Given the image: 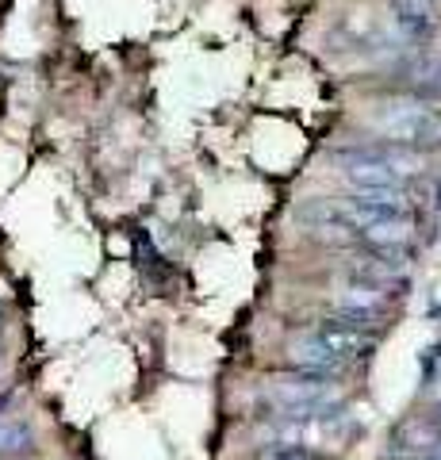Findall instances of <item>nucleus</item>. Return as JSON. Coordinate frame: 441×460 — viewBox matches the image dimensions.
<instances>
[{
    "instance_id": "obj_2",
    "label": "nucleus",
    "mask_w": 441,
    "mask_h": 460,
    "mask_svg": "<svg viewBox=\"0 0 441 460\" xmlns=\"http://www.w3.org/2000/svg\"><path fill=\"white\" fill-rule=\"evenodd\" d=\"M295 365L307 368V372H315V376H326V372H338L346 361H338V357L326 349L319 338H307V341L295 345Z\"/></svg>"
},
{
    "instance_id": "obj_5",
    "label": "nucleus",
    "mask_w": 441,
    "mask_h": 460,
    "mask_svg": "<svg viewBox=\"0 0 441 460\" xmlns=\"http://www.w3.org/2000/svg\"><path fill=\"white\" fill-rule=\"evenodd\" d=\"M415 81H422V84H437L441 89V58H422V62H415Z\"/></svg>"
},
{
    "instance_id": "obj_6",
    "label": "nucleus",
    "mask_w": 441,
    "mask_h": 460,
    "mask_svg": "<svg viewBox=\"0 0 441 460\" xmlns=\"http://www.w3.org/2000/svg\"><path fill=\"white\" fill-rule=\"evenodd\" d=\"M288 460H295V456H288Z\"/></svg>"
},
{
    "instance_id": "obj_4",
    "label": "nucleus",
    "mask_w": 441,
    "mask_h": 460,
    "mask_svg": "<svg viewBox=\"0 0 441 460\" xmlns=\"http://www.w3.org/2000/svg\"><path fill=\"white\" fill-rule=\"evenodd\" d=\"M27 441H31V434H27L23 422H12V426L4 422V426H0V456L27 449Z\"/></svg>"
},
{
    "instance_id": "obj_1",
    "label": "nucleus",
    "mask_w": 441,
    "mask_h": 460,
    "mask_svg": "<svg viewBox=\"0 0 441 460\" xmlns=\"http://www.w3.org/2000/svg\"><path fill=\"white\" fill-rule=\"evenodd\" d=\"M380 127L395 138H426L434 131V119L426 115L419 104H395L388 115L380 119Z\"/></svg>"
},
{
    "instance_id": "obj_3",
    "label": "nucleus",
    "mask_w": 441,
    "mask_h": 460,
    "mask_svg": "<svg viewBox=\"0 0 441 460\" xmlns=\"http://www.w3.org/2000/svg\"><path fill=\"white\" fill-rule=\"evenodd\" d=\"M365 238L376 242V246H400V242L410 238V223L392 215V219H376L373 226H365Z\"/></svg>"
}]
</instances>
